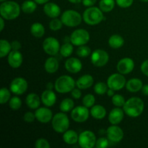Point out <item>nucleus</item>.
Here are the masks:
<instances>
[{
	"label": "nucleus",
	"mask_w": 148,
	"mask_h": 148,
	"mask_svg": "<svg viewBox=\"0 0 148 148\" xmlns=\"http://www.w3.org/2000/svg\"><path fill=\"white\" fill-rule=\"evenodd\" d=\"M11 45H12V50L19 51L20 49H21V43H20L19 41H17V40H14V41L12 42Z\"/></svg>",
	"instance_id": "obj_48"
},
{
	"label": "nucleus",
	"mask_w": 148,
	"mask_h": 148,
	"mask_svg": "<svg viewBox=\"0 0 148 148\" xmlns=\"http://www.w3.org/2000/svg\"><path fill=\"white\" fill-rule=\"evenodd\" d=\"M65 68L69 72L72 74L78 73L82 68V62L77 58H69L65 62Z\"/></svg>",
	"instance_id": "obj_18"
},
{
	"label": "nucleus",
	"mask_w": 148,
	"mask_h": 148,
	"mask_svg": "<svg viewBox=\"0 0 148 148\" xmlns=\"http://www.w3.org/2000/svg\"><path fill=\"white\" fill-rule=\"evenodd\" d=\"M141 1H143V2H148V0H140Z\"/></svg>",
	"instance_id": "obj_56"
},
{
	"label": "nucleus",
	"mask_w": 148,
	"mask_h": 148,
	"mask_svg": "<svg viewBox=\"0 0 148 148\" xmlns=\"http://www.w3.org/2000/svg\"><path fill=\"white\" fill-rule=\"evenodd\" d=\"M115 6V0H101L99 2V8L103 12H109L112 11Z\"/></svg>",
	"instance_id": "obj_32"
},
{
	"label": "nucleus",
	"mask_w": 148,
	"mask_h": 148,
	"mask_svg": "<svg viewBox=\"0 0 148 148\" xmlns=\"http://www.w3.org/2000/svg\"><path fill=\"white\" fill-rule=\"evenodd\" d=\"M80 90L81 89H79V88H74L72 90V92H71L72 96L74 98H75V99L80 98L81 96H82V92H81Z\"/></svg>",
	"instance_id": "obj_46"
},
{
	"label": "nucleus",
	"mask_w": 148,
	"mask_h": 148,
	"mask_svg": "<svg viewBox=\"0 0 148 148\" xmlns=\"http://www.w3.org/2000/svg\"><path fill=\"white\" fill-rule=\"evenodd\" d=\"M103 12L96 7H90L85 10L82 14V18L86 24L95 25L99 24L103 20Z\"/></svg>",
	"instance_id": "obj_3"
},
{
	"label": "nucleus",
	"mask_w": 148,
	"mask_h": 148,
	"mask_svg": "<svg viewBox=\"0 0 148 148\" xmlns=\"http://www.w3.org/2000/svg\"><path fill=\"white\" fill-rule=\"evenodd\" d=\"M68 1L72 4H78V3H80L82 0H68Z\"/></svg>",
	"instance_id": "obj_55"
},
{
	"label": "nucleus",
	"mask_w": 148,
	"mask_h": 148,
	"mask_svg": "<svg viewBox=\"0 0 148 148\" xmlns=\"http://www.w3.org/2000/svg\"><path fill=\"white\" fill-rule=\"evenodd\" d=\"M62 23L67 27H76L82 22V16L78 12L75 10H66L64 12L61 17Z\"/></svg>",
	"instance_id": "obj_6"
},
{
	"label": "nucleus",
	"mask_w": 148,
	"mask_h": 148,
	"mask_svg": "<svg viewBox=\"0 0 148 148\" xmlns=\"http://www.w3.org/2000/svg\"><path fill=\"white\" fill-rule=\"evenodd\" d=\"M62 25H63V23H62V20H59L57 17L53 18V20L49 23V27H50L51 30H53V31L60 30L62 27Z\"/></svg>",
	"instance_id": "obj_41"
},
{
	"label": "nucleus",
	"mask_w": 148,
	"mask_h": 148,
	"mask_svg": "<svg viewBox=\"0 0 148 148\" xmlns=\"http://www.w3.org/2000/svg\"><path fill=\"white\" fill-rule=\"evenodd\" d=\"M124 43V38L119 35H113L108 39V45L113 49H119L122 47Z\"/></svg>",
	"instance_id": "obj_28"
},
{
	"label": "nucleus",
	"mask_w": 148,
	"mask_h": 148,
	"mask_svg": "<svg viewBox=\"0 0 148 148\" xmlns=\"http://www.w3.org/2000/svg\"><path fill=\"white\" fill-rule=\"evenodd\" d=\"M108 85L103 82L96 83L94 86V91L98 95H104L108 90Z\"/></svg>",
	"instance_id": "obj_36"
},
{
	"label": "nucleus",
	"mask_w": 148,
	"mask_h": 148,
	"mask_svg": "<svg viewBox=\"0 0 148 148\" xmlns=\"http://www.w3.org/2000/svg\"><path fill=\"white\" fill-rule=\"evenodd\" d=\"M134 0H116L117 5L121 8H127L132 5Z\"/></svg>",
	"instance_id": "obj_44"
},
{
	"label": "nucleus",
	"mask_w": 148,
	"mask_h": 148,
	"mask_svg": "<svg viewBox=\"0 0 148 148\" xmlns=\"http://www.w3.org/2000/svg\"><path fill=\"white\" fill-rule=\"evenodd\" d=\"M108 139L113 143H119L124 137V132L116 125H113L108 127L106 130Z\"/></svg>",
	"instance_id": "obj_14"
},
{
	"label": "nucleus",
	"mask_w": 148,
	"mask_h": 148,
	"mask_svg": "<svg viewBox=\"0 0 148 148\" xmlns=\"http://www.w3.org/2000/svg\"><path fill=\"white\" fill-rule=\"evenodd\" d=\"M96 141L95 134L90 130H87L79 134L78 143L82 148H92L95 146Z\"/></svg>",
	"instance_id": "obj_9"
},
{
	"label": "nucleus",
	"mask_w": 148,
	"mask_h": 148,
	"mask_svg": "<svg viewBox=\"0 0 148 148\" xmlns=\"http://www.w3.org/2000/svg\"><path fill=\"white\" fill-rule=\"evenodd\" d=\"M91 53V49H90L88 46L82 45V46H79L77 49V54L78 56L82 58L88 57L90 56Z\"/></svg>",
	"instance_id": "obj_38"
},
{
	"label": "nucleus",
	"mask_w": 148,
	"mask_h": 148,
	"mask_svg": "<svg viewBox=\"0 0 148 148\" xmlns=\"http://www.w3.org/2000/svg\"><path fill=\"white\" fill-rule=\"evenodd\" d=\"M134 62L131 58H124L119 60L117 64V70L122 75H127L133 71Z\"/></svg>",
	"instance_id": "obj_15"
},
{
	"label": "nucleus",
	"mask_w": 148,
	"mask_h": 148,
	"mask_svg": "<svg viewBox=\"0 0 148 148\" xmlns=\"http://www.w3.org/2000/svg\"><path fill=\"white\" fill-rule=\"evenodd\" d=\"M40 97L36 93H30L27 95L25 99V103L27 106L31 109H37L40 105Z\"/></svg>",
	"instance_id": "obj_24"
},
{
	"label": "nucleus",
	"mask_w": 148,
	"mask_h": 148,
	"mask_svg": "<svg viewBox=\"0 0 148 148\" xmlns=\"http://www.w3.org/2000/svg\"><path fill=\"white\" fill-rule=\"evenodd\" d=\"M37 4H45L49 1V0H34Z\"/></svg>",
	"instance_id": "obj_53"
},
{
	"label": "nucleus",
	"mask_w": 148,
	"mask_h": 148,
	"mask_svg": "<svg viewBox=\"0 0 148 148\" xmlns=\"http://www.w3.org/2000/svg\"><path fill=\"white\" fill-rule=\"evenodd\" d=\"M43 11L48 17L51 18H56L61 14V9L53 2H47L44 4Z\"/></svg>",
	"instance_id": "obj_19"
},
{
	"label": "nucleus",
	"mask_w": 148,
	"mask_h": 148,
	"mask_svg": "<svg viewBox=\"0 0 148 148\" xmlns=\"http://www.w3.org/2000/svg\"><path fill=\"white\" fill-rule=\"evenodd\" d=\"M35 119H36V115H35L34 113L30 112V111L26 112L25 114H24V116H23V119H24V121H26V122H33V121H34Z\"/></svg>",
	"instance_id": "obj_45"
},
{
	"label": "nucleus",
	"mask_w": 148,
	"mask_h": 148,
	"mask_svg": "<svg viewBox=\"0 0 148 148\" xmlns=\"http://www.w3.org/2000/svg\"><path fill=\"white\" fill-rule=\"evenodd\" d=\"M12 45L5 39L0 40V58H4L11 52Z\"/></svg>",
	"instance_id": "obj_30"
},
{
	"label": "nucleus",
	"mask_w": 148,
	"mask_h": 148,
	"mask_svg": "<svg viewBox=\"0 0 148 148\" xmlns=\"http://www.w3.org/2000/svg\"><path fill=\"white\" fill-rule=\"evenodd\" d=\"M64 112L58 113L52 119V127L56 132L64 133L69 127V120Z\"/></svg>",
	"instance_id": "obj_5"
},
{
	"label": "nucleus",
	"mask_w": 148,
	"mask_h": 148,
	"mask_svg": "<svg viewBox=\"0 0 148 148\" xmlns=\"http://www.w3.org/2000/svg\"><path fill=\"white\" fill-rule=\"evenodd\" d=\"M94 79L91 75H84L76 81V85L81 90L88 89L93 85Z\"/></svg>",
	"instance_id": "obj_22"
},
{
	"label": "nucleus",
	"mask_w": 148,
	"mask_h": 148,
	"mask_svg": "<svg viewBox=\"0 0 148 148\" xmlns=\"http://www.w3.org/2000/svg\"><path fill=\"white\" fill-rule=\"evenodd\" d=\"M35 147L36 148H49L51 146L47 140L43 138H40L36 140Z\"/></svg>",
	"instance_id": "obj_42"
},
{
	"label": "nucleus",
	"mask_w": 148,
	"mask_h": 148,
	"mask_svg": "<svg viewBox=\"0 0 148 148\" xmlns=\"http://www.w3.org/2000/svg\"><path fill=\"white\" fill-rule=\"evenodd\" d=\"M75 106V103L71 98H65L60 103V110L62 112H69L72 111Z\"/></svg>",
	"instance_id": "obj_33"
},
{
	"label": "nucleus",
	"mask_w": 148,
	"mask_h": 148,
	"mask_svg": "<svg viewBox=\"0 0 148 148\" xmlns=\"http://www.w3.org/2000/svg\"><path fill=\"white\" fill-rule=\"evenodd\" d=\"M20 7L14 1H5L0 5V14L4 20L16 19L20 14Z\"/></svg>",
	"instance_id": "obj_2"
},
{
	"label": "nucleus",
	"mask_w": 148,
	"mask_h": 148,
	"mask_svg": "<svg viewBox=\"0 0 148 148\" xmlns=\"http://www.w3.org/2000/svg\"><path fill=\"white\" fill-rule=\"evenodd\" d=\"M73 46L69 43H66L61 46L59 52L64 57H69L73 53Z\"/></svg>",
	"instance_id": "obj_34"
},
{
	"label": "nucleus",
	"mask_w": 148,
	"mask_h": 148,
	"mask_svg": "<svg viewBox=\"0 0 148 148\" xmlns=\"http://www.w3.org/2000/svg\"><path fill=\"white\" fill-rule=\"evenodd\" d=\"M124 110L120 108L119 107L113 108L108 115L109 122L113 125H116L121 123L124 119Z\"/></svg>",
	"instance_id": "obj_20"
},
{
	"label": "nucleus",
	"mask_w": 148,
	"mask_h": 148,
	"mask_svg": "<svg viewBox=\"0 0 148 148\" xmlns=\"http://www.w3.org/2000/svg\"><path fill=\"white\" fill-rule=\"evenodd\" d=\"M40 98H41V102L47 107L53 106L56 103V94L54 93L53 91H52V90L47 89L43 91Z\"/></svg>",
	"instance_id": "obj_21"
},
{
	"label": "nucleus",
	"mask_w": 148,
	"mask_h": 148,
	"mask_svg": "<svg viewBox=\"0 0 148 148\" xmlns=\"http://www.w3.org/2000/svg\"><path fill=\"white\" fill-rule=\"evenodd\" d=\"M141 90L145 95H147V96H148V84L143 85Z\"/></svg>",
	"instance_id": "obj_50"
},
{
	"label": "nucleus",
	"mask_w": 148,
	"mask_h": 148,
	"mask_svg": "<svg viewBox=\"0 0 148 148\" xmlns=\"http://www.w3.org/2000/svg\"><path fill=\"white\" fill-rule=\"evenodd\" d=\"M126 79L122 74L115 73L110 75L107 79V85L108 88L114 90H120L124 86H126Z\"/></svg>",
	"instance_id": "obj_10"
},
{
	"label": "nucleus",
	"mask_w": 148,
	"mask_h": 148,
	"mask_svg": "<svg viewBox=\"0 0 148 148\" xmlns=\"http://www.w3.org/2000/svg\"><path fill=\"white\" fill-rule=\"evenodd\" d=\"M90 114L95 119H103L106 115V110L103 106H93L91 108Z\"/></svg>",
	"instance_id": "obj_27"
},
{
	"label": "nucleus",
	"mask_w": 148,
	"mask_h": 148,
	"mask_svg": "<svg viewBox=\"0 0 148 148\" xmlns=\"http://www.w3.org/2000/svg\"><path fill=\"white\" fill-rule=\"evenodd\" d=\"M37 3L35 1H31V0H26L22 4L21 10H23V12L27 13V14H30L33 12L36 11L37 8Z\"/></svg>",
	"instance_id": "obj_31"
},
{
	"label": "nucleus",
	"mask_w": 148,
	"mask_h": 148,
	"mask_svg": "<svg viewBox=\"0 0 148 148\" xmlns=\"http://www.w3.org/2000/svg\"><path fill=\"white\" fill-rule=\"evenodd\" d=\"M114 90L113 89H111V88H109V89H108V90H107L106 93L107 95H108V96L109 97H113L114 95H115V93H114Z\"/></svg>",
	"instance_id": "obj_51"
},
{
	"label": "nucleus",
	"mask_w": 148,
	"mask_h": 148,
	"mask_svg": "<svg viewBox=\"0 0 148 148\" xmlns=\"http://www.w3.org/2000/svg\"><path fill=\"white\" fill-rule=\"evenodd\" d=\"M6 0H0V1H1V2H4V1H5Z\"/></svg>",
	"instance_id": "obj_57"
},
{
	"label": "nucleus",
	"mask_w": 148,
	"mask_h": 148,
	"mask_svg": "<svg viewBox=\"0 0 148 148\" xmlns=\"http://www.w3.org/2000/svg\"><path fill=\"white\" fill-rule=\"evenodd\" d=\"M9 105H10L11 109L17 111V110H19L21 108L22 101L19 97L14 96L10 98V101H9Z\"/></svg>",
	"instance_id": "obj_37"
},
{
	"label": "nucleus",
	"mask_w": 148,
	"mask_h": 148,
	"mask_svg": "<svg viewBox=\"0 0 148 148\" xmlns=\"http://www.w3.org/2000/svg\"><path fill=\"white\" fill-rule=\"evenodd\" d=\"M0 25H0V30L2 31L4 27V19L2 17H1V18H0Z\"/></svg>",
	"instance_id": "obj_52"
},
{
	"label": "nucleus",
	"mask_w": 148,
	"mask_h": 148,
	"mask_svg": "<svg viewBox=\"0 0 148 148\" xmlns=\"http://www.w3.org/2000/svg\"><path fill=\"white\" fill-rule=\"evenodd\" d=\"M30 33L34 37L41 38L43 37L45 33L44 26L39 23H35L30 27Z\"/></svg>",
	"instance_id": "obj_29"
},
{
	"label": "nucleus",
	"mask_w": 148,
	"mask_h": 148,
	"mask_svg": "<svg viewBox=\"0 0 148 148\" xmlns=\"http://www.w3.org/2000/svg\"><path fill=\"white\" fill-rule=\"evenodd\" d=\"M82 4L85 7H92L96 3L97 0H82Z\"/></svg>",
	"instance_id": "obj_49"
},
{
	"label": "nucleus",
	"mask_w": 148,
	"mask_h": 148,
	"mask_svg": "<svg viewBox=\"0 0 148 148\" xmlns=\"http://www.w3.org/2000/svg\"><path fill=\"white\" fill-rule=\"evenodd\" d=\"M126 101L124 96L119 94H116L112 97V103L116 107H121L124 106Z\"/></svg>",
	"instance_id": "obj_40"
},
{
	"label": "nucleus",
	"mask_w": 148,
	"mask_h": 148,
	"mask_svg": "<svg viewBox=\"0 0 148 148\" xmlns=\"http://www.w3.org/2000/svg\"><path fill=\"white\" fill-rule=\"evenodd\" d=\"M36 118L39 122L40 123H48L51 121L53 119V112L49 108L46 107H39L37 108L35 112Z\"/></svg>",
	"instance_id": "obj_16"
},
{
	"label": "nucleus",
	"mask_w": 148,
	"mask_h": 148,
	"mask_svg": "<svg viewBox=\"0 0 148 148\" xmlns=\"http://www.w3.org/2000/svg\"><path fill=\"white\" fill-rule=\"evenodd\" d=\"M28 88L27 82L23 77H16L10 84V91L15 95H22L25 93Z\"/></svg>",
	"instance_id": "obj_12"
},
{
	"label": "nucleus",
	"mask_w": 148,
	"mask_h": 148,
	"mask_svg": "<svg viewBox=\"0 0 148 148\" xmlns=\"http://www.w3.org/2000/svg\"><path fill=\"white\" fill-rule=\"evenodd\" d=\"M53 84L52 83V82H49V83L47 84V85H46V88H47L48 90H52L53 88Z\"/></svg>",
	"instance_id": "obj_54"
},
{
	"label": "nucleus",
	"mask_w": 148,
	"mask_h": 148,
	"mask_svg": "<svg viewBox=\"0 0 148 148\" xmlns=\"http://www.w3.org/2000/svg\"><path fill=\"white\" fill-rule=\"evenodd\" d=\"M90 40V34L85 29H77L70 36V41L72 44L80 46L88 43Z\"/></svg>",
	"instance_id": "obj_7"
},
{
	"label": "nucleus",
	"mask_w": 148,
	"mask_h": 148,
	"mask_svg": "<svg viewBox=\"0 0 148 148\" xmlns=\"http://www.w3.org/2000/svg\"><path fill=\"white\" fill-rule=\"evenodd\" d=\"M59 62L54 57H49L46 60L44 64V69L48 73H55L59 69Z\"/></svg>",
	"instance_id": "obj_25"
},
{
	"label": "nucleus",
	"mask_w": 148,
	"mask_h": 148,
	"mask_svg": "<svg viewBox=\"0 0 148 148\" xmlns=\"http://www.w3.org/2000/svg\"><path fill=\"white\" fill-rule=\"evenodd\" d=\"M144 108L145 104L143 100L137 97H133L126 101L123 110L129 116L136 118L143 114Z\"/></svg>",
	"instance_id": "obj_1"
},
{
	"label": "nucleus",
	"mask_w": 148,
	"mask_h": 148,
	"mask_svg": "<svg viewBox=\"0 0 148 148\" xmlns=\"http://www.w3.org/2000/svg\"><path fill=\"white\" fill-rule=\"evenodd\" d=\"M141 71L145 76L148 77V59L143 62L141 64Z\"/></svg>",
	"instance_id": "obj_47"
},
{
	"label": "nucleus",
	"mask_w": 148,
	"mask_h": 148,
	"mask_svg": "<svg viewBox=\"0 0 148 148\" xmlns=\"http://www.w3.org/2000/svg\"><path fill=\"white\" fill-rule=\"evenodd\" d=\"M11 93L10 91L7 88H2L0 90V103L5 104L8 101H10Z\"/></svg>",
	"instance_id": "obj_35"
},
{
	"label": "nucleus",
	"mask_w": 148,
	"mask_h": 148,
	"mask_svg": "<svg viewBox=\"0 0 148 148\" xmlns=\"http://www.w3.org/2000/svg\"><path fill=\"white\" fill-rule=\"evenodd\" d=\"M8 64L13 69H17L22 65L23 62V57L22 53L19 51L12 50L8 54L7 58Z\"/></svg>",
	"instance_id": "obj_17"
},
{
	"label": "nucleus",
	"mask_w": 148,
	"mask_h": 148,
	"mask_svg": "<svg viewBox=\"0 0 148 148\" xmlns=\"http://www.w3.org/2000/svg\"><path fill=\"white\" fill-rule=\"evenodd\" d=\"M60 44L56 38L49 37L43 42V49L45 53L50 56H54L60 51Z\"/></svg>",
	"instance_id": "obj_11"
},
{
	"label": "nucleus",
	"mask_w": 148,
	"mask_h": 148,
	"mask_svg": "<svg viewBox=\"0 0 148 148\" xmlns=\"http://www.w3.org/2000/svg\"><path fill=\"white\" fill-rule=\"evenodd\" d=\"M143 87V83L141 79L138 78H132L127 81L126 88L130 92H137L141 90Z\"/></svg>",
	"instance_id": "obj_23"
},
{
	"label": "nucleus",
	"mask_w": 148,
	"mask_h": 148,
	"mask_svg": "<svg viewBox=\"0 0 148 148\" xmlns=\"http://www.w3.org/2000/svg\"><path fill=\"white\" fill-rule=\"evenodd\" d=\"M78 140H79V135L74 130H68L64 133L63 140L66 144L74 145L77 143Z\"/></svg>",
	"instance_id": "obj_26"
},
{
	"label": "nucleus",
	"mask_w": 148,
	"mask_h": 148,
	"mask_svg": "<svg viewBox=\"0 0 148 148\" xmlns=\"http://www.w3.org/2000/svg\"><path fill=\"white\" fill-rule=\"evenodd\" d=\"M95 102V98L92 94H87L82 98V103L87 108H90L93 106Z\"/></svg>",
	"instance_id": "obj_39"
},
{
	"label": "nucleus",
	"mask_w": 148,
	"mask_h": 148,
	"mask_svg": "<svg viewBox=\"0 0 148 148\" xmlns=\"http://www.w3.org/2000/svg\"><path fill=\"white\" fill-rule=\"evenodd\" d=\"M89 111L85 106H79L72 109L71 113V117L75 121L78 123H82L86 121L89 117Z\"/></svg>",
	"instance_id": "obj_13"
},
{
	"label": "nucleus",
	"mask_w": 148,
	"mask_h": 148,
	"mask_svg": "<svg viewBox=\"0 0 148 148\" xmlns=\"http://www.w3.org/2000/svg\"><path fill=\"white\" fill-rule=\"evenodd\" d=\"M76 85V82L69 75L59 77L54 83V88L59 93H67L72 92Z\"/></svg>",
	"instance_id": "obj_4"
},
{
	"label": "nucleus",
	"mask_w": 148,
	"mask_h": 148,
	"mask_svg": "<svg viewBox=\"0 0 148 148\" xmlns=\"http://www.w3.org/2000/svg\"><path fill=\"white\" fill-rule=\"evenodd\" d=\"M108 140L105 137H101L98 139L95 143V147L97 148H106L108 146Z\"/></svg>",
	"instance_id": "obj_43"
},
{
	"label": "nucleus",
	"mask_w": 148,
	"mask_h": 148,
	"mask_svg": "<svg viewBox=\"0 0 148 148\" xmlns=\"http://www.w3.org/2000/svg\"><path fill=\"white\" fill-rule=\"evenodd\" d=\"M90 60L94 66L97 67H102L108 63L109 56L106 51L103 49H96L91 54Z\"/></svg>",
	"instance_id": "obj_8"
}]
</instances>
